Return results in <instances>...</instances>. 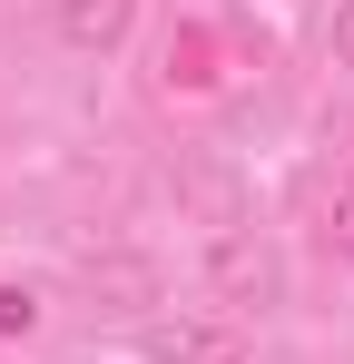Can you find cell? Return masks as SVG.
I'll list each match as a JSON object with an SVG mask.
<instances>
[{
    "label": "cell",
    "mask_w": 354,
    "mask_h": 364,
    "mask_svg": "<svg viewBox=\"0 0 354 364\" xmlns=\"http://www.w3.org/2000/svg\"><path fill=\"white\" fill-rule=\"evenodd\" d=\"M325 50H335V69H354V0H335V20H325Z\"/></svg>",
    "instance_id": "cell-8"
},
{
    "label": "cell",
    "mask_w": 354,
    "mask_h": 364,
    "mask_svg": "<svg viewBox=\"0 0 354 364\" xmlns=\"http://www.w3.org/2000/svg\"><path fill=\"white\" fill-rule=\"evenodd\" d=\"M10 335H40V286H20V276H0V345Z\"/></svg>",
    "instance_id": "cell-6"
},
{
    "label": "cell",
    "mask_w": 354,
    "mask_h": 364,
    "mask_svg": "<svg viewBox=\"0 0 354 364\" xmlns=\"http://www.w3.org/2000/svg\"><path fill=\"white\" fill-rule=\"evenodd\" d=\"M315 237H325V256H354V178L325 197V227H315Z\"/></svg>",
    "instance_id": "cell-7"
},
{
    "label": "cell",
    "mask_w": 354,
    "mask_h": 364,
    "mask_svg": "<svg viewBox=\"0 0 354 364\" xmlns=\"http://www.w3.org/2000/svg\"><path fill=\"white\" fill-rule=\"evenodd\" d=\"M217 50H207V30H187V40H168V89H217Z\"/></svg>",
    "instance_id": "cell-5"
},
{
    "label": "cell",
    "mask_w": 354,
    "mask_h": 364,
    "mask_svg": "<svg viewBox=\"0 0 354 364\" xmlns=\"http://www.w3.org/2000/svg\"><path fill=\"white\" fill-rule=\"evenodd\" d=\"M138 355L148 364H246L236 315H138Z\"/></svg>",
    "instance_id": "cell-2"
},
{
    "label": "cell",
    "mask_w": 354,
    "mask_h": 364,
    "mask_svg": "<svg viewBox=\"0 0 354 364\" xmlns=\"http://www.w3.org/2000/svg\"><path fill=\"white\" fill-rule=\"evenodd\" d=\"M89 296H118V305H158V266H148V256H89Z\"/></svg>",
    "instance_id": "cell-4"
},
{
    "label": "cell",
    "mask_w": 354,
    "mask_h": 364,
    "mask_svg": "<svg viewBox=\"0 0 354 364\" xmlns=\"http://www.w3.org/2000/svg\"><path fill=\"white\" fill-rule=\"evenodd\" d=\"M207 286L227 305H276L286 296V266H276V246L256 227H207Z\"/></svg>",
    "instance_id": "cell-1"
},
{
    "label": "cell",
    "mask_w": 354,
    "mask_h": 364,
    "mask_svg": "<svg viewBox=\"0 0 354 364\" xmlns=\"http://www.w3.org/2000/svg\"><path fill=\"white\" fill-rule=\"evenodd\" d=\"M128 20H138V0H50V30L69 50H118Z\"/></svg>",
    "instance_id": "cell-3"
}]
</instances>
